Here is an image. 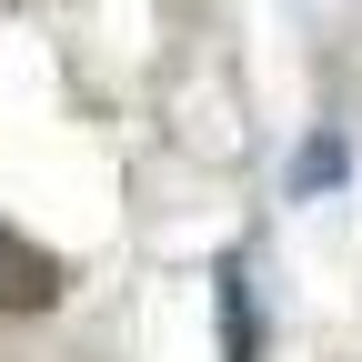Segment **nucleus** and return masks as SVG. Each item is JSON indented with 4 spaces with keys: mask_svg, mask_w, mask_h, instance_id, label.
Segmentation results:
<instances>
[{
    "mask_svg": "<svg viewBox=\"0 0 362 362\" xmlns=\"http://www.w3.org/2000/svg\"><path fill=\"white\" fill-rule=\"evenodd\" d=\"M292 181H302V192H322V181H342V141H332V131H322V141L302 151V171H292Z\"/></svg>",
    "mask_w": 362,
    "mask_h": 362,
    "instance_id": "f257e3e1",
    "label": "nucleus"
}]
</instances>
